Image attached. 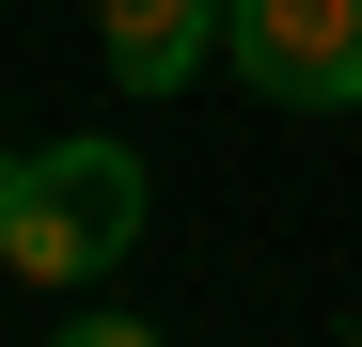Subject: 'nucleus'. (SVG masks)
Listing matches in <instances>:
<instances>
[{
  "instance_id": "f257e3e1",
  "label": "nucleus",
  "mask_w": 362,
  "mask_h": 347,
  "mask_svg": "<svg viewBox=\"0 0 362 347\" xmlns=\"http://www.w3.org/2000/svg\"><path fill=\"white\" fill-rule=\"evenodd\" d=\"M127 237H142V158L110 127L16 158V205H0V268H16V284H95Z\"/></svg>"
},
{
  "instance_id": "7ed1b4c3",
  "label": "nucleus",
  "mask_w": 362,
  "mask_h": 347,
  "mask_svg": "<svg viewBox=\"0 0 362 347\" xmlns=\"http://www.w3.org/2000/svg\"><path fill=\"white\" fill-rule=\"evenodd\" d=\"M221 16H236V0H95V47H110L127 95H189L221 64Z\"/></svg>"
},
{
  "instance_id": "423d86ee",
  "label": "nucleus",
  "mask_w": 362,
  "mask_h": 347,
  "mask_svg": "<svg viewBox=\"0 0 362 347\" xmlns=\"http://www.w3.org/2000/svg\"><path fill=\"white\" fill-rule=\"evenodd\" d=\"M346 347H362V331H346Z\"/></svg>"
},
{
  "instance_id": "39448f33",
  "label": "nucleus",
  "mask_w": 362,
  "mask_h": 347,
  "mask_svg": "<svg viewBox=\"0 0 362 347\" xmlns=\"http://www.w3.org/2000/svg\"><path fill=\"white\" fill-rule=\"evenodd\" d=\"M0 205H16V158H0Z\"/></svg>"
},
{
  "instance_id": "f03ea898",
  "label": "nucleus",
  "mask_w": 362,
  "mask_h": 347,
  "mask_svg": "<svg viewBox=\"0 0 362 347\" xmlns=\"http://www.w3.org/2000/svg\"><path fill=\"white\" fill-rule=\"evenodd\" d=\"M236 79L284 110H362V0H236L221 16Z\"/></svg>"
},
{
  "instance_id": "20e7f679",
  "label": "nucleus",
  "mask_w": 362,
  "mask_h": 347,
  "mask_svg": "<svg viewBox=\"0 0 362 347\" xmlns=\"http://www.w3.org/2000/svg\"><path fill=\"white\" fill-rule=\"evenodd\" d=\"M47 347H173V331H158V316H64Z\"/></svg>"
}]
</instances>
